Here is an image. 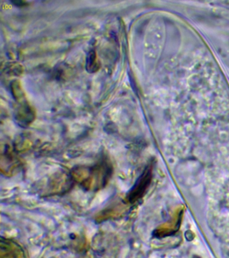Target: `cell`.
<instances>
[{"label": "cell", "instance_id": "cell-6", "mask_svg": "<svg viewBox=\"0 0 229 258\" xmlns=\"http://www.w3.org/2000/svg\"><path fill=\"white\" fill-rule=\"evenodd\" d=\"M13 4H15V5L17 6H25L26 3L24 2L21 1H17V2H12Z\"/></svg>", "mask_w": 229, "mask_h": 258}, {"label": "cell", "instance_id": "cell-1", "mask_svg": "<svg viewBox=\"0 0 229 258\" xmlns=\"http://www.w3.org/2000/svg\"><path fill=\"white\" fill-rule=\"evenodd\" d=\"M84 173L86 174L82 182L84 186L87 188H101L107 183L112 174V167L106 161H102L95 166L86 168Z\"/></svg>", "mask_w": 229, "mask_h": 258}, {"label": "cell", "instance_id": "cell-5", "mask_svg": "<svg viewBox=\"0 0 229 258\" xmlns=\"http://www.w3.org/2000/svg\"><path fill=\"white\" fill-rule=\"evenodd\" d=\"M12 89H13V95L14 96H15L16 100H21V99L23 98V91H22L19 83H18L17 82L13 83V85H12Z\"/></svg>", "mask_w": 229, "mask_h": 258}, {"label": "cell", "instance_id": "cell-3", "mask_svg": "<svg viewBox=\"0 0 229 258\" xmlns=\"http://www.w3.org/2000/svg\"><path fill=\"white\" fill-rule=\"evenodd\" d=\"M34 118H35V113L31 107L28 106L27 105L21 107L16 114V119L21 126H25V125L27 126L31 124Z\"/></svg>", "mask_w": 229, "mask_h": 258}, {"label": "cell", "instance_id": "cell-4", "mask_svg": "<svg viewBox=\"0 0 229 258\" xmlns=\"http://www.w3.org/2000/svg\"><path fill=\"white\" fill-rule=\"evenodd\" d=\"M86 68L90 73H94L99 70L100 64L98 63L97 55L94 50H90L88 52L87 58H86Z\"/></svg>", "mask_w": 229, "mask_h": 258}, {"label": "cell", "instance_id": "cell-2", "mask_svg": "<svg viewBox=\"0 0 229 258\" xmlns=\"http://www.w3.org/2000/svg\"><path fill=\"white\" fill-rule=\"evenodd\" d=\"M150 180H151V169L148 167L144 169L141 175L138 177L133 186L128 191L126 198L128 203H134L139 200L145 192L146 189L150 184Z\"/></svg>", "mask_w": 229, "mask_h": 258}]
</instances>
